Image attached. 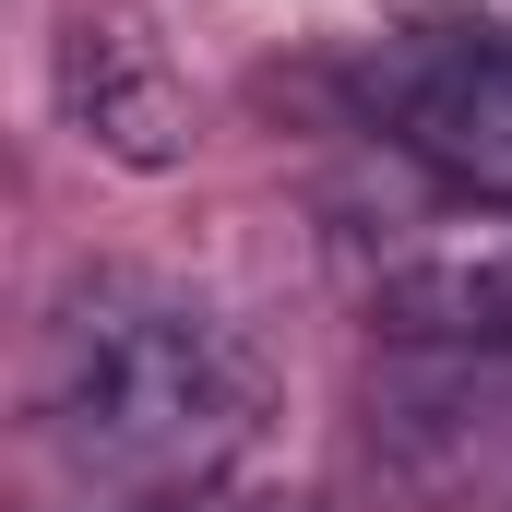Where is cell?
Returning <instances> with one entry per match:
<instances>
[{
    "label": "cell",
    "mask_w": 512,
    "mask_h": 512,
    "mask_svg": "<svg viewBox=\"0 0 512 512\" xmlns=\"http://www.w3.org/2000/svg\"><path fill=\"white\" fill-rule=\"evenodd\" d=\"M477 12H489V36H512V0H477Z\"/></svg>",
    "instance_id": "5"
},
{
    "label": "cell",
    "mask_w": 512,
    "mask_h": 512,
    "mask_svg": "<svg viewBox=\"0 0 512 512\" xmlns=\"http://www.w3.org/2000/svg\"><path fill=\"white\" fill-rule=\"evenodd\" d=\"M370 310H382V334H405V346L512 358V239L501 227H465V239H441V251H405Z\"/></svg>",
    "instance_id": "4"
},
{
    "label": "cell",
    "mask_w": 512,
    "mask_h": 512,
    "mask_svg": "<svg viewBox=\"0 0 512 512\" xmlns=\"http://www.w3.org/2000/svg\"><path fill=\"white\" fill-rule=\"evenodd\" d=\"M393 131L453 191L512 203V48H441V60H417L393 84Z\"/></svg>",
    "instance_id": "3"
},
{
    "label": "cell",
    "mask_w": 512,
    "mask_h": 512,
    "mask_svg": "<svg viewBox=\"0 0 512 512\" xmlns=\"http://www.w3.org/2000/svg\"><path fill=\"white\" fill-rule=\"evenodd\" d=\"M48 84H60L72 143H84V155H108V167H131V179H167V167L191 155V131H203L191 72L167 60V36H155L143 12H120V0H84V12L60 24Z\"/></svg>",
    "instance_id": "2"
},
{
    "label": "cell",
    "mask_w": 512,
    "mask_h": 512,
    "mask_svg": "<svg viewBox=\"0 0 512 512\" xmlns=\"http://www.w3.org/2000/svg\"><path fill=\"white\" fill-rule=\"evenodd\" d=\"M262 405L251 346L167 274H72L36 322V417L72 465L215 477Z\"/></svg>",
    "instance_id": "1"
}]
</instances>
